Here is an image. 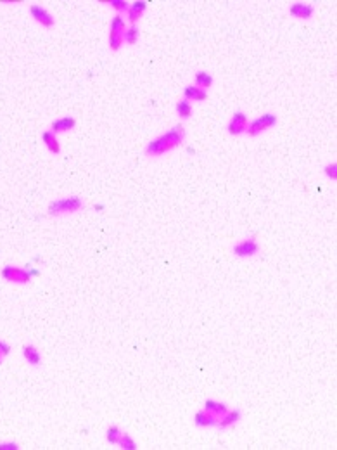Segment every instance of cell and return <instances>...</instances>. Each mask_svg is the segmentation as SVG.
I'll return each instance as SVG.
<instances>
[{"instance_id":"6da1fadb","label":"cell","mask_w":337,"mask_h":450,"mask_svg":"<svg viewBox=\"0 0 337 450\" xmlns=\"http://www.w3.org/2000/svg\"><path fill=\"white\" fill-rule=\"evenodd\" d=\"M185 135L187 134H185L183 125H175L173 129H170L168 132H164V134H161L151 140L145 146L144 153L147 158H159V156L166 153H172V151L178 149L183 144Z\"/></svg>"},{"instance_id":"7a4b0ae2","label":"cell","mask_w":337,"mask_h":450,"mask_svg":"<svg viewBox=\"0 0 337 450\" xmlns=\"http://www.w3.org/2000/svg\"><path fill=\"white\" fill-rule=\"evenodd\" d=\"M85 208V203L80 196H68V197H61V200H54L49 203L47 206V211H49L50 217H61V215H73V213H78L80 210Z\"/></svg>"},{"instance_id":"3957f363","label":"cell","mask_w":337,"mask_h":450,"mask_svg":"<svg viewBox=\"0 0 337 450\" xmlns=\"http://www.w3.org/2000/svg\"><path fill=\"white\" fill-rule=\"evenodd\" d=\"M277 123H278L277 115H273V113H263V115H259L258 118H254L253 121L248 123L246 134H248L249 137H258V135L263 134V132L273 129Z\"/></svg>"},{"instance_id":"277c9868","label":"cell","mask_w":337,"mask_h":450,"mask_svg":"<svg viewBox=\"0 0 337 450\" xmlns=\"http://www.w3.org/2000/svg\"><path fill=\"white\" fill-rule=\"evenodd\" d=\"M0 276L4 277V281L12 282V284H23V286L30 284L33 279L30 274H28L26 268L14 267V265H6V267L0 270Z\"/></svg>"},{"instance_id":"5b68a950","label":"cell","mask_w":337,"mask_h":450,"mask_svg":"<svg viewBox=\"0 0 337 450\" xmlns=\"http://www.w3.org/2000/svg\"><path fill=\"white\" fill-rule=\"evenodd\" d=\"M232 253H234L237 258H253L259 253V244L254 238H246L239 241L237 244H234Z\"/></svg>"},{"instance_id":"8992f818","label":"cell","mask_w":337,"mask_h":450,"mask_svg":"<svg viewBox=\"0 0 337 450\" xmlns=\"http://www.w3.org/2000/svg\"><path fill=\"white\" fill-rule=\"evenodd\" d=\"M30 14L40 26H44V28H54L55 26V17L52 16V12L49 11V9H45L44 6H40V4H31Z\"/></svg>"},{"instance_id":"52a82bcc","label":"cell","mask_w":337,"mask_h":450,"mask_svg":"<svg viewBox=\"0 0 337 450\" xmlns=\"http://www.w3.org/2000/svg\"><path fill=\"white\" fill-rule=\"evenodd\" d=\"M248 115L244 111H235L234 116L230 118L229 125H227V132L232 137H239L242 134H246V129H248Z\"/></svg>"},{"instance_id":"ba28073f","label":"cell","mask_w":337,"mask_h":450,"mask_svg":"<svg viewBox=\"0 0 337 450\" xmlns=\"http://www.w3.org/2000/svg\"><path fill=\"white\" fill-rule=\"evenodd\" d=\"M289 14L296 20H301V21H308L313 17L315 14V7L308 2H292L289 6Z\"/></svg>"},{"instance_id":"9c48e42d","label":"cell","mask_w":337,"mask_h":450,"mask_svg":"<svg viewBox=\"0 0 337 450\" xmlns=\"http://www.w3.org/2000/svg\"><path fill=\"white\" fill-rule=\"evenodd\" d=\"M145 11H147V2H145V0H135V2H132L130 7H128V11L125 12L126 14V17H125L126 23H128V25H137V23L142 20V16L145 14Z\"/></svg>"},{"instance_id":"30bf717a","label":"cell","mask_w":337,"mask_h":450,"mask_svg":"<svg viewBox=\"0 0 337 450\" xmlns=\"http://www.w3.org/2000/svg\"><path fill=\"white\" fill-rule=\"evenodd\" d=\"M240 419H242V412L239 409H234V410L229 409V412H227L225 416H221V418L218 419L216 428L221 429V431L223 429H230V428H234L235 424H239Z\"/></svg>"},{"instance_id":"8fae6325","label":"cell","mask_w":337,"mask_h":450,"mask_svg":"<svg viewBox=\"0 0 337 450\" xmlns=\"http://www.w3.org/2000/svg\"><path fill=\"white\" fill-rule=\"evenodd\" d=\"M194 424L196 428L206 429V428H216L218 424V418H215L213 414H210L208 410H197L196 416H194Z\"/></svg>"},{"instance_id":"7c38bea8","label":"cell","mask_w":337,"mask_h":450,"mask_svg":"<svg viewBox=\"0 0 337 450\" xmlns=\"http://www.w3.org/2000/svg\"><path fill=\"white\" fill-rule=\"evenodd\" d=\"M77 127V120L73 116H63V118H58L50 123V132L52 134H63V132H69Z\"/></svg>"},{"instance_id":"4fadbf2b","label":"cell","mask_w":337,"mask_h":450,"mask_svg":"<svg viewBox=\"0 0 337 450\" xmlns=\"http://www.w3.org/2000/svg\"><path fill=\"white\" fill-rule=\"evenodd\" d=\"M183 99L187 101H196V102H204L208 101V90H202L196 87V85H187L183 88Z\"/></svg>"},{"instance_id":"5bb4252c","label":"cell","mask_w":337,"mask_h":450,"mask_svg":"<svg viewBox=\"0 0 337 450\" xmlns=\"http://www.w3.org/2000/svg\"><path fill=\"white\" fill-rule=\"evenodd\" d=\"M204 410H208L210 414H213L215 418L220 419L221 416H225L229 412V405L225 402H218V400H213V399H208L204 402Z\"/></svg>"},{"instance_id":"9a60e30c","label":"cell","mask_w":337,"mask_h":450,"mask_svg":"<svg viewBox=\"0 0 337 450\" xmlns=\"http://www.w3.org/2000/svg\"><path fill=\"white\" fill-rule=\"evenodd\" d=\"M23 357H25V360L31 367L42 366V355L35 345H25V347H23Z\"/></svg>"},{"instance_id":"2e32d148","label":"cell","mask_w":337,"mask_h":450,"mask_svg":"<svg viewBox=\"0 0 337 450\" xmlns=\"http://www.w3.org/2000/svg\"><path fill=\"white\" fill-rule=\"evenodd\" d=\"M42 140H44L45 148L49 149L50 154L58 156L61 153V144H59V140H58V135L52 134L50 130H45L44 134H42Z\"/></svg>"},{"instance_id":"e0dca14e","label":"cell","mask_w":337,"mask_h":450,"mask_svg":"<svg viewBox=\"0 0 337 450\" xmlns=\"http://www.w3.org/2000/svg\"><path fill=\"white\" fill-rule=\"evenodd\" d=\"M213 83H215V80H213L211 73H208V71H196V75H194V85L202 90H208L213 87Z\"/></svg>"},{"instance_id":"ac0fdd59","label":"cell","mask_w":337,"mask_h":450,"mask_svg":"<svg viewBox=\"0 0 337 450\" xmlns=\"http://www.w3.org/2000/svg\"><path fill=\"white\" fill-rule=\"evenodd\" d=\"M128 28V23L125 20V16L123 14H115L111 20V26H109V31L111 33H120V35H125Z\"/></svg>"},{"instance_id":"d6986e66","label":"cell","mask_w":337,"mask_h":450,"mask_svg":"<svg viewBox=\"0 0 337 450\" xmlns=\"http://www.w3.org/2000/svg\"><path fill=\"white\" fill-rule=\"evenodd\" d=\"M175 110H177L180 120H189L192 116V102L187 101V99H180L177 106H175Z\"/></svg>"},{"instance_id":"ffe728a7","label":"cell","mask_w":337,"mask_h":450,"mask_svg":"<svg viewBox=\"0 0 337 450\" xmlns=\"http://www.w3.org/2000/svg\"><path fill=\"white\" fill-rule=\"evenodd\" d=\"M125 44L126 45H135L137 42H139V39H140V30H139V26L137 25H128V28H126V31H125Z\"/></svg>"},{"instance_id":"44dd1931","label":"cell","mask_w":337,"mask_h":450,"mask_svg":"<svg viewBox=\"0 0 337 450\" xmlns=\"http://www.w3.org/2000/svg\"><path fill=\"white\" fill-rule=\"evenodd\" d=\"M107 44H109V49L113 52H118L125 44V37L120 35V33H111L109 31V37H107Z\"/></svg>"},{"instance_id":"7402d4cb","label":"cell","mask_w":337,"mask_h":450,"mask_svg":"<svg viewBox=\"0 0 337 450\" xmlns=\"http://www.w3.org/2000/svg\"><path fill=\"white\" fill-rule=\"evenodd\" d=\"M116 445L120 448H123V450H135V448H139V447H137V442L128 433H121V437H120V440H118Z\"/></svg>"},{"instance_id":"603a6c76","label":"cell","mask_w":337,"mask_h":450,"mask_svg":"<svg viewBox=\"0 0 337 450\" xmlns=\"http://www.w3.org/2000/svg\"><path fill=\"white\" fill-rule=\"evenodd\" d=\"M121 433H123V431H121L120 426H116V424L109 426L107 431H106V440H107V443L116 445V443H118V440H120V437H121Z\"/></svg>"},{"instance_id":"cb8c5ba5","label":"cell","mask_w":337,"mask_h":450,"mask_svg":"<svg viewBox=\"0 0 337 450\" xmlns=\"http://www.w3.org/2000/svg\"><path fill=\"white\" fill-rule=\"evenodd\" d=\"M106 4L115 9L116 14H125L128 11V7H130V2H126V0H111V2H106Z\"/></svg>"},{"instance_id":"d4e9b609","label":"cell","mask_w":337,"mask_h":450,"mask_svg":"<svg viewBox=\"0 0 337 450\" xmlns=\"http://www.w3.org/2000/svg\"><path fill=\"white\" fill-rule=\"evenodd\" d=\"M324 172L327 175V178H330L332 182H335V180H337V163H335V161H332V163L325 165Z\"/></svg>"},{"instance_id":"484cf974","label":"cell","mask_w":337,"mask_h":450,"mask_svg":"<svg viewBox=\"0 0 337 450\" xmlns=\"http://www.w3.org/2000/svg\"><path fill=\"white\" fill-rule=\"evenodd\" d=\"M11 345L7 343V341L0 339V357H7V355H11Z\"/></svg>"},{"instance_id":"4316f807","label":"cell","mask_w":337,"mask_h":450,"mask_svg":"<svg viewBox=\"0 0 337 450\" xmlns=\"http://www.w3.org/2000/svg\"><path fill=\"white\" fill-rule=\"evenodd\" d=\"M0 450H20V445L16 442H6V443H0Z\"/></svg>"},{"instance_id":"83f0119b","label":"cell","mask_w":337,"mask_h":450,"mask_svg":"<svg viewBox=\"0 0 337 450\" xmlns=\"http://www.w3.org/2000/svg\"><path fill=\"white\" fill-rule=\"evenodd\" d=\"M25 268L28 270V274H30L31 277H40V276H42L40 270H39V268H35V267H31V265H26Z\"/></svg>"},{"instance_id":"f1b7e54d","label":"cell","mask_w":337,"mask_h":450,"mask_svg":"<svg viewBox=\"0 0 337 450\" xmlns=\"http://www.w3.org/2000/svg\"><path fill=\"white\" fill-rule=\"evenodd\" d=\"M2 362H4V357H0V366H2Z\"/></svg>"}]
</instances>
